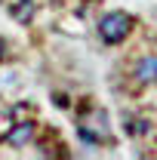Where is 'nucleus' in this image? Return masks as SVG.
<instances>
[{"label": "nucleus", "instance_id": "1", "mask_svg": "<svg viewBox=\"0 0 157 160\" xmlns=\"http://www.w3.org/2000/svg\"><path fill=\"white\" fill-rule=\"evenodd\" d=\"M77 132L83 136L86 142H111V129H108V114L102 111V108H86L77 120Z\"/></svg>", "mask_w": 157, "mask_h": 160}, {"label": "nucleus", "instance_id": "2", "mask_svg": "<svg viewBox=\"0 0 157 160\" xmlns=\"http://www.w3.org/2000/svg\"><path fill=\"white\" fill-rule=\"evenodd\" d=\"M133 31V16L123 12V9H114V12H105L102 22H99V34L105 43H123Z\"/></svg>", "mask_w": 157, "mask_h": 160}, {"label": "nucleus", "instance_id": "3", "mask_svg": "<svg viewBox=\"0 0 157 160\" xmlns=\"http://www.w3.org/2000/svg\"><path fill=\"white\" fill-rule=\"evenodd\" d=\"M31 139H34V120H19L16 126L6 129V145L13 148H25Z\"/></svg>", "mask_w": 157, "mask_h": 160}, {"label": "nucleus", "instance_id": "4", "mask_svg": "<svg viewBox=\"0 0 157 160\" xmlns=\"http://www.w3.org/2000/svg\"><path fill=\"white\" fill-rule=\"evenodd\" d=\"M136 80L139 83H154L157 80V56H145L136 65Z\"/></svg>", "mask_w": 157, "mask_h": 160}, {"label": "nucleus", "instance_id": "5", "mask_svg": "<svg viewBox=\"0 0 157 160\" xmlns=\"http://www.w3.org/2000/svg\"><path fill=\"white\" fill-rule=\"evenodd\" d=\"M13 16H16V22H31V16H34V0H22L19 6H13Z\"/></svg>", "mask_w": 157, "mask_h": 160}, {"label": "nucleus", "instance_id": "6", "mask_svg": "<svg viewBox=\"0 0 157 160\" xmlns=\"http://www.w3.org/2000/svg\"><path fill=\"white\" fill-rule=\"evenodd\" d=\"M3 56H6V43L0 40V59H3Z\"/></svg>", "mask_w": 157, "mask_h": 160}]
</instances>
